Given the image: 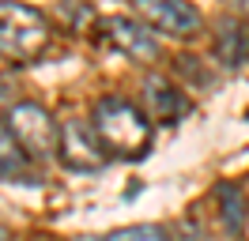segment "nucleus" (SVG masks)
<instances>
[{"label": "nucleus", "mask_w": 249, "mask_h": 241, "mask_svg": "<svg viewBox=\"0 0 249 241\" xmlns=\"http://www.w3.org/2000/svg\"><path fill=\"white\" fill-rule=\"evenodd\" d=\"M215 204H219V223L223 230L238 238L242 230H246V219H249V204H246V192L234 185V181H223L215 185Z\"/></svg>", "instance_id": "nucleus-9"}, {"label": "nucleus", "mask_w": 249, "mask_h": 241, "mask_svg": "<svg viewBox=\"0 0 249 241\" xmlns=\"http://www.w3.org/2000/svg\"><path fill=\"white\" fill-rule=\"evenodd\" d=\"M4 124H8V132L19 139V147L27 151L31 162H46V158H53L57 147H61V124L49 117L46 105H38V102L8 105Z\"/></svg>", "instance_id": "nucleus-3"}, {"label": "nucleus", "mask_w": 249, "mask_h": 241, "mask_svg": "<svg viewBox=\"0 0 249 241\" xmlns=\"http://www.w3.org/2000/svg\"><path fill=\"white\" fill-rule=\"evenodd\" d=\"M91 128L98 136V143L106 147V155H113V158H143L151 151V136H155L151 117L117 94H106L94 102Z\"/></svg>", "instance_id": "nucleus-1"}, {"label": "nucleus", "mask_w": 249, "mask_h": 241, "mask_svg": "<svg viewBox=\"0 0 249 241\" xmlns=\"http://www.w3.org/2000/svg\"><path fill=\"white\" fill-rule=\"evenodd\" d=\"M132 12L151 30L170 38H193L204 30V15L189 0H132Z\"/></svg>", "instance_id": "nucleus-4"}, {"label": "nucleus", "mask_w": 249, "mask_h": 241, "mask_svg": "<svg viewBox=\"0 0 249 241\" xmlns=\"http://www.w3.org/2000/svg\"><path fill=\"white\" fill-rule=\"evenodd\" d=\"M106 241H170V234H166V226L136 223V226H124V230H113Z\"/></svg>", "instance_id": "nucleus-11"}, {"label": "nucleus", "mask_w": 249, "mask_h": 241, "mask_svg": "<svg viewBox=\"0 0 249 241\" xmlns=\"http://www.w3.org/2000/svg\"><path fill=\"white\" fill-rule=\"evenodd\" d=\"M72 241H106V238H72Z\"/></svg>", "instance_id": "nucleus-13"}, {"label": "nucleus", "mask_w": 249, "mask_h": 241, "mask_svg": "<svg viewBox=\"0 0 249 241\" xmlns=\"http://www.w3.org/2000/svg\"><path fill=\"white\" fill-rule=\"evenodd\" d=\"M102 38H106V45H113L128 60H140V64L159 60V38L147 23L124 19V15H106L102 19Z\"/></svg>", "instance_id": "nucleus-6"}, {"label": "nucleus", "mask_w": 249, "mask_h": 241, "mask_svg": "<svg viewBox=\"0 0 249 241\" xmlns=\"http://www.w3.org/2000/svg\"><path fill=\"white\" fill-rule=\"evenodd\" d=\"M53 27L31 4L0 0V57L12 64H31L49 49Z\"/></svg>", "instance_id": "nucleus-2"}, {"label": "nucleus", "mask_w": 249, "mask_h": 241, "mask_svg": "<svg viewBox=\"0 0 249 241\" xmlns=\"http://www.w3.org/2000/svg\"><path fill=\"white\" fill-rule=\"evenodd\" d=\"M57 158H61L64 170H76V173L102 170V162H106V147L98 143L91 120H68V124H64V128H61Z\"/></svg>", "instance_id": "nucleus-5"}, {"label": "nucleus", "mask_w": 249, "mask_h": 241, "mask_svg": "<svg viewBox=\"0 0 249 241\" xmlns=\"http://www.w3.org/2000/svg\"><path fill=\"white\" fill-rule=\"evenodd\" d=\"M0 241H12V234H8V230H4V226H0Z\"/></svg>", "instance_id": "nucleus-12"}, {"label": "nucleus", "mask_w": 249, "mask_h": 241, "mask_svg": "<svg viewBox=\"0 0 249 241\" xmlns=\"http://www.w3.org/2000/svg\"><path fill=\"white\" fill-rule=\"evenodd\" d=\"M143 102H147V117L162 120V124H178L189 113L185 90L174 87L166 75H147L143 79Z\"/></svg>", "instance_id": "nucleus-7"}, {"label": "nucleus", "mask_w": 249, "mask_h": 241, "mask_svg": "<svg viewBox=\"0 0 249 241\" xmlns=\"http://www.w3.org/2000/svg\"><path fill=\"white\" fill-rule=\"evenodd\" d=\"M212 53L231 72L234 68H246L249 64V23L246 19H238V15L223 19L215 27V38H212Z\"/></svg>", "instance_id": "nucleus-8"}, {"label": "nucleus", "mask_w": 249, "mask_h": 241, "mask_svg": "<svg viewBox=\"0 0 249 241\" xmlns=\"http://www.w3.org/2000/svg\"><path fill=\"white\" fill-rule=\"evenodd\" d=\"M27 151L19 147V139L8 132V124H0V177H23V170H27Z\"/></svg>", "instance_id": "nucleus-10"}]
</instances>
